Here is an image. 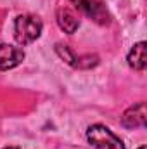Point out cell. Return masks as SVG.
<instances>
[{"label":"cell","mask_w":147,"mask_h":149,"mask_svg":"<svg viewBox=\"0 0 147 149\" xmlns=\"http://www.w3.org/2000/svg\"><path fill=\"white\" fill-rule=\"evenodd\" d=\"M40 33H42V21L35 16L24 14L19 16L14 23V37L19 45H28L35 42L40 37Z\"/></svg>","instance_id":"6da1fadb"},{"label":"cell","mask_w":147,"mask_h":149,"mask_svg":"<svg viewBox=\"0 0 147 149\" xmlns=\"http://www.w3.org/2000/svg\"><path fill=\"white\" fill-rule=\"evenodd\" d=\"M87 139L95 149H125L123 141L104 125H92L87 130Z\"/></svg>","instance_id":"7a4b0ae2"},{"label":"cell","mask_w":147,"mask_h":149,"mask_svg":"<svg viewBox=\"0 0 147 149\" xmlns=\"http://www.w3.org/2000/svg\"><path fill=\"white\" fill-rule=\"evenodd\" d=\"M76 9H80L83 14H87L90 19L97 21L99 24H107L109 23V14L101 3V0H71Z\"/></svg>","instance_id":"3957f363"},{"label":"cell","mask_w":147,"mask_h":149,"mask_svg":"<svg viewBox=\"0 0 147 149\" xmlns=\"http://www.w3.org/2000/svg\"><path fill=\"white\" fill-rule=\"evenodd\" d=\"M24 59V52L19 47H12L9 43H0V70L7 71L16 68Z\"/></svg>","instance_id":"277c9868"},{"label":"cell","mask_w":147,"mask_h":149,"mask_svg":"<svg viewBox=\"0 0 147 149\" xmlns=\"http://www.w3.org/2000/svg\"><path fill=\"white\" fill-rule=\"evenodd\" d=\"M147 121V111L144 102H137L135 106L128 108L125 114L121 116V123L126 128H137V127H144Z\"/></svg>","instance_id":"5b68a950"},{"label":"cell","mask_w":147,"mask_h":149,"mask_svg":"<svg viewBox=\"0 0 147 149\" xmlns=\"http://www.w3.org/2000/svg\"><path fill=\"white\" fill-rule=\"evenodd\" d=\"M128 64L133 70H146L147 64V57H146V42H139L137 45H133V49L128 54Z\"/></svg>","instance_id":"8992f818"},{"label":"cell","mask_w":147,"mask_h":149,"mask_svg":"<svg viewBox=\"0 0 147 149\" xmlns=\"http://www.w3.org/2000/svg\"><path fill=\"white\" fill-rule=\"evenodd\" d=\"M57 23H59L61 30H64L69 35L78 30V19L69 9H59L57 10Z\"/></svg>","instance_id":"52a82bcc"},{"label":"cell","mask_w":147,"mask_h":149,"mask_svg":"<svg viewBox=\"0 0 147 149\" xmlns=\"http://www.w3.org/2000/svg\"><path fill=\"white\" fill-rule=\"evenodd\" d=\"M55 52H57V54H59V57H61V59H64L69 66H74V64H76V59H78V57L73 54V50H71L68 45L57 43V45H55Z\"/></svg>","instance_id":"ba28073f"},{"label":"cell","mask_w":147,"mask_h":149,"mask_svg":"<svg viewBox=\"0 0 147 149\" xmlns=\"http://www.w3.org/2000/svg\"><path fill=\"white\" fill-rule=\"evenodd\" d=\"M3 149H17V148H3Z\"/></svg>","instance_id":"9c48e42d"},{"label":"cell","mask_w":147,"mask_h":149,"mask_svg":"<svg viewBox=\"0 0 147 149\" xmlns=\"http://www.w3.org/2000/svg\"><path fill=\"white\" fill-rule=\"evenodd\" d=\"M139 149H146V146H140V148H139Z\"/></svg>","instance_id":"30bf717a"}]
</instances>
